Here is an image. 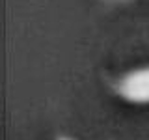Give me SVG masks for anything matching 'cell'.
Here are the masks:
<instances>
[{"label":"cell","instance_id":"3957f363","mask_svg":"<svg viewBox=\"0 0 149 140\" xmlns=\"http://www.w3.org/2000/svg\"><path fill=\"white\" fill-rule=\"evenodd\" d=\"M54 140H77V138H73L71 134H65V133H60V134H56V138Z\"/></svg>","mask_w":149,"mask_h":140},{"label":"cell","instance_id":"7a4b0ae2","mask_svg":"<svg viewBox=\"0 0 149 140\" xmlns=\"http://www.w3.org/2000/svg\"><path fill=\"white\" fill-rule=\"evenodd\" d=\"M102 2L108 6H125V4H130L132 0H102Z\"/></svg>","mask_w":149,"mask_h":140},{"label":"cell","instance_id":"6da1fadb","mask_svg":"<svg viewBox=\"0 0 149 140\" xmlns=\"http://www.w3.org/2000/svg\"><path fill=\"white\" fill-rule=\"evenodd\" d=\"M102 80L118 99L138 106L149 105V65L132 67L118 75L104 73Z\"/></svg>","mask_w":149,"mask_h":140}]
</instances>
